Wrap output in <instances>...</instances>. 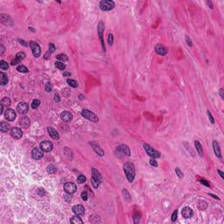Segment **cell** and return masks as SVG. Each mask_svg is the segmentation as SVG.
<instances>
[{"instance_id":"cell-41","label":"cell","mask_w":224,"mask_h":224,"mask_svg":"<svg viewBox=\"0 0 224 224\" xmlns=\"http://www.w3.org/2000/svg\"><path fill=\"white\" fill-rule=\"evenodd\" d=\"M175 172H176V174L178 175L179 178L182 179L183 177H184V174H183V172H181L180 169H179V167H176V168H175Z\"/></svg>"},{"instance_id":"cell-24","label":"cell","mask_w":224,"mask_h":224,"mask_svg":"<svg viewBox=\"0 0 224 224\" xmlns=\"http://www.w3.org/2000/svg\"><path fill=\"white\" fill-rule=\"evenodd\" d=\"M9 129H10V125H9L8 123H6V122L0 123V131H1V132H3V133L7 132V131H9Z\"/></svg>"},{"instance_id":"cell-35","label":"cell","mask_w":224,"mask_h":224,"mask_svg":"<svg viewBox=\"0 0 224 224\" xmlns=\"http://www.w3.org/2000/svg\"><path fill=\"white\" fill-rule=\"evenodd\" d=\"M17 70L18 71V72L20 73H28V68H26V67H25V66L23 65H19L17 67Z\"/></svg>"},{"instance_id":"cell-8","label":"cell","mask_w":224,"mask_h":224,"mask_svg":"<svg viewBox=\"0 0 224 224\" xmlns=\"http://www.w3.org/2000/svg\"><path fill=\"white\" fill-rule=\"evenodd\" d=\"M28 109H29L28 104L24 102H19L17 106V111L20 114V115H26V114L28 112Z\"/></svg>"},{"instance_id":"cell-26","label":"cell","mask_w":224,"mask_h":224,"mask_svg":"<svg viewBox=\"0 0 224 224\" xmlns=\"http://www.w3.org/2000/svg\"><path fill=\"white\" fill-rule=\"evenodd\" d=\"M92 177H94L95 179H98V180H100L102 182V175H101L100 172L98 170H96V168L92 169Z\"/></svg>"},{"instance_id":"cell-20","label":"cell","mask_w":224,"mask_h":224,"mask_svg":"<svg viewBox=\"0 0 224 224\" xmlns=\"http://www.w3.org/2000/svg\"><path fill=\"white\" fill-rule=\"evenodd\" d=\"M47 131H48V134H49V136H50L51 137H52L53 139L54 140H59L60 138V135L59 133H58V131L55 130V129H54L53 127L49 126L47 128Z\"/></svg>"},{"instance_id":"cell-15","label":"cell","mask_w":224,"mask_h":224,"mask_svg":"<svg viewBox=\"0 0 224 224\" xmlns=\"http://www.w3.org/2000/svg\"><path fill=\"white\" fill-rule=\"evenodd\" d=\"M72 210H73V212H74V215L77 216L83 215L85 213V208L83 206H81V205H75V206H74V207H72Z\"/></svg>"},{"instance_id":"cell-37","label":"cell","mask_w":224,"mask_h":224,"mask_svg":"<svg viewBox=\"0 0 224 224\" xmlns=\"http://www.w3.org/2000/svg\"><path fill=\"white\" fill-rule=\"evenodd\" d=\"M0 68H1V70H7L9 68V64L6 61H0Z\"/></svg>"},{"instance_id":"cell-25","label":"cell","mask_w":224,"mask_h":224,"mask_svg":"<svg viewBox=\"0 0 224 224\" xmlns=\"http://www.w3.org/2000/svg\"><path fill=\"white\" fill-rule=\"evenodd\" d=\"M0 76H1V79H0V83L1 85H6L8 83V76L5 73L1 72L0 73Z\"/></svg>"},{"instance_id":"cell-6","label":"cell","mask_w":224,"mask_h":224,"mask_svg":"<svg viewBox=\"0 0 224 224\" xmlns=\"http://www.w3.org/2000/svg\"><path fill=\"white\" fill-rule=\"evenodd\" d=\"M103 31H104V24L103 22L100 21L97 25V32H98V35H99V38H100L101 40V45H102V51L105 52V46H104V41H103V39H102V35H103Z\"/></svg>"},{"instance_id":"cell-39","label":"cell","mask_w":224,"mask_h":224,"mask_svg":"<svg viewBox=\"0 0 224 224\" xmlns=\"http://www.w3.org/2000/svg\"><path fill=\"white\" fill-rule=\"evenodd\" d=\"M39 105H40V101L38 100V99H35V100H33V102H32V108H33V109H38Z\"/></svg>"},{"instance_id":"cell-52","label":"cell","mask_w":224,"mask_h":224,"mask_svg":"<svg viewBox=\"0 0 224 224\" xmlns=\"http://www.w3.org/2000/svg\"><path fill=\"white\" fill-rule=\"evenodd\" d=\"M38 194H39L40 196H44L45 194H46V193H45V190H44L43 188H39V191H38Z\"/></svg>"},{"instance_id":"cell-11","label":"cell","mask_w":224,"mask_h":224,"mask_svg":"<svg viewBox=\"0 0 224 224\" xmlns=\"http://www.w3.org/2000/svg\"><path fill=\"white\" fill-rule=\"evenodd\" d=\"M10 134H11V136L13 138H15V139H19V138L22 137V136H23V131H21V129L18 128V127H14V128L11 129Z\"/></svg>"},{"instance_id":"cell-30","label":"cell","mask_w":224,"mask_h":224,"mask_svg":"<svg viewBox=\"0 0 224 224\" xmlns=\"http://www.w3.org/2000/svg\"><path fill=\"white\" fill-rule=\"evenodd\" d=\"M11 99L9 97H4L2 99V101H1V104L4 105V106H6V107H9L10 105H11Z\"/></svg>"},{"instance_id":"cell-28","label":"cell","mask_w":224,"mask_h":224,"mask_svg":"<svg viewBox=\"0 0 224 224\" xmlns=\"http://www.w3.org/2000/svg\"><path fill=\"white\" fill-rule=\"evenodd\" d=\"M46 170H47V172L50 174H53V173H55L57 171V168L56 166H55L54 164H51V165H49L47 166V168H46Z\"/></svg>"},{"instance_id":"cell-59","label":"cell","mask_w":224,"mask_h":224,"mask_svg":"<svg viewBox=\"0 0 224 224\" xmlns=\"http://www.w3.org/2000/svg\"><path fill=\"white\" fill-rule=\"evenodd\" d=\"M217 172H218V173L220 174V176L222 177V179H224V173L223 172H222L221 170H217Z\"/></svg>"},{"instance_id":"cell-33","label":"cell","mask_w":224,"mask_h":224,"mask_svg":"<svg viewBox=\"0 0 224 224\" xmlns=\"http://www.w3.org/2000/svg\"><path fill=\"white\" fill-rule=\"evenodd\" d=\"M67 82L68 83V85H69L70 87L72 88H77L78 87V83H77V81L74 80H72V79H68L67 80Z\"/></svg>"},{"instance_id":"cell-50","label":"cell","mask_w":224,"mask_h":224,"mask_svg":"<svg viewBox=\"0 0 224 224\" xmlns=\"http://www.w3.org/2000/svg\"><path fill=\"white\" fill-rule=\"evenodd\" d=\"M200 183H201V184L205 185L206 187H210V184L208 183V181L206 180V179H200Z\"/></svg>"},{"instance_id":"cell-56","label":"cell","mask_w":224,"mask_h":224,"mask_svg":"<svg viewBox=\"0 0 224 224\" xmlns=\"http://www.w3.org/2000/svg\"><path fill=\"white\" fill-rule=\"evenodd\" d=\"M220 96H221V98L222 99H224V91H223V89H220Z\"/></svg>"},{"instance_id":"cell-2","label":"cell","mask_w":224,"mask_h":224,"mask_svg":"<svg viewBox=\"0 0 224 224\" xmlns=\"http://www.w3.org/2000/svg\"><path fill=\"white\" fill-rule=\"evenodd\" d=\"M81 116H82L84 118L89 120V121H91V122L97 123L98 121H99V118H98L97 116L94 113V112L89 110V109H82V111H81Z\"/></svg>"},{"instance_id":"cell-63","label":"cell","mask_w":224,"mask_h":224,"mask_svg":"<svg viewBox=\"0 0 224 224\" xmlns=\"http://www.w3.org/2000/svg\"><path fill=\"white\" fill-rule=\"evenodd\" d=\"M29 29H30L31 31H33V32H35V30H33V27H29Z\"/></svg>"},{"instance_id":"cell-60","label":"cell","mask_w":224,"mask_h":224,"mask_svg":"<svg viewBox=\"0 0 224 224\" xmlns=\"http://www.w3.org/2000/svg\"><path fill=\"white\" fill-rule=\"evenodd\" d=\"M209 194V195H210V196H212L213 198L216 199V200H220V199L218 198V197H217V196H216V195H215V194Z\"/></svg>"},{"instance_id":"cell-47","label":"cell","mask_w":224,"mask_h":224,"mask_svg":"<svg viewBox=\"0 0 224 224\" xmlns=\"http://www.w3.org/2000/svg\"><path fill=\"white\" fill-rule=\"evenodd\" d=\"M81 195V199H82L83 200H85V201H86V200H88V194H87V192H82Z\"/></svg>"},{"instance_id":"cell-22","label":"cell","mask_w":224,"mask_h":224,"mask_svg":"<svg viewBox=\"0 0 224 224\" xmlns=\"http://www.w3.org/2000/svg\"><path fill=\"white\" fill-rule=\"evenodd\" d=\"M90 144H91V146H92V148L94 149V151L97 153L99 156H101V157H102L103 155H104V152L102 151V149H101L100 148V146L98 145V144H96V143H90Z\"/></svg>"},{"instance_id":"cell-29","label":"cell","mask_w":224,"mask_h":224,"mask_svg":"<svg viewBox=\"0 0 224 224\" xmlns=\"http://www.w3.org/2000/svg\"><path fill=\"white\" fill-rule=\"evenodd\" d=\"M198 207L200 210H205L207 207V203L205 200H200L198 203Z\"/></svg>"},{"instance_id":"cell-61","label":"cell","mask_w":224,"mask_h":224,"mask_svg":"<svg viewBox=\"0 0 224 224\" xmlns=\"http://www.w3.org/2000/svg\"><path fill=\"white\" fill-rule=\"evenodd\" d=\"M63 75L64 76H70L71 75V74H70V73H68V72H65V73H63Z\"/></svg>"},{"instance_id":"cell-49","label":"cell","mask_w":224,"mask_h":224,"mask_svg":"<svg viewBox=\"0 0 224 224\" xmlns=\"http://www.w3.org/2000/svg\"><path fill=\"white\" fill-rule=\"evenodd\" d=\"M139 222H140V215L136 214L135 215H134V222L135 223H138Z\"/></svg>"},{"instance_id":"cell-54","label":"cell","mask_w":224,"mask_h":224,"mask_svg":"<svg viewBox=\"0 0 224 224\" xmlns=\"http://www.w3.org/2000/svg\"><path fill=\"white\" fill-rule=\"evenodd\" d=\"M54 101L57 102H59L60 101H61V97H60V96L58 95V94H55L54 95Z\"/></svg>"},{"instance_id":"cell-16","label":"cell","mask_w":224,"mask_h":224,"mask_svg":"<svg viewBox=\"0 0 224 224\" xmlns=\"http://www.w3.org/2000/svg\"><path fill=\"white\" fill-rule=\"evenodd\" d=\"M0 20L2 22L3 24L5 25V26H12L13 25V21L11 18L10 16H7L6 14L2 13L1 16H0Z\"/></svg>"},{"instance_id":"cell-21","label":"cell","mask_w":224,"mask_h":224,"mask_svg":"<svg viewBox=\"0 0 224 224\" xmlns=\"http://www.w3.org/2000/svg\"><path fill=\"white\" fill-rule=\"evenodd\" d=\"M213 148H214V152H215V154L216 155V157L218 158H221L222 157V154H221V149L220 146H219V144L216 140H214L213 141Z\"/></svg>"},{"instance_id":"cell-42","label":"cell","mask_w":224,"mask_h":224,"mask_svg":"<svg viewBox=\"0 0 224 224\" xmlns=\"http://www.w3.org/2000/svg\"><path fill=\"white\" fill-rule=\"evenodd\" d=\"M113 40H114V37L112 33H109V36H108V43H109V46H112L113 44Z\"/></svg>"},{"instance_id":"cell-7","label":"cell","mask_w":224,"mask_h":224,"mask_svg":"<svg viewBox=\"0 0 224 224\" xmlns=\"http://www.w3.org/2000/svg\"><path fill=\"white\" fill-rule=\"evenodd\" d=\"M76 190H77V187H76V185L74 184V183L68 182L64 185V191H65L68 194H74L76 192Z\"/></svg>"},{"instance_id":"cell-45","label":"cell","mask_w":224,"mask_h":224,"mask_svg":"<svg viewBox=\"0 0 224 224\" xmlns=\"http://www.w3.org/2000/svg\"><path fill=\"white\" fill-rule=\"evenodd\" d=\"M177 216H178V211L175 210L172 215V222H175L177 220Z\"/></svg>"},{"instance_id":"cell-58","label":"cell","mask_w":224,"mask_h":224,"mask_svg":"<svg viewBox=\"0 0 224 224\" xmlns=\"http://www.w3.org/2000/svg\"><path fill=\"white\" fill-rule=\"evenodd\" d=\"M207 4L208 5L209 7H210V9H213L214 6H213V4H212L211 1H207Z\"/></svg>"},{"instance_id":"cell-1","label":"cell","mask_w":224,"mask_h":224,"mask_svg":"<svg viewBox=\"0 0 224 224\" xmlns=\"http://www.w3.org/2000/svg\"><path fill=\"white\" fill-rule=\"evenodd\" d=\"M124 172L126 175V178L130 183H132L136 176V170L135 166L132 163L126 162L124 165Z\"/></svg>"},{"instance_id":"cell-4","label":"cell","mask_w":224,"mask_h":224,"mask_svg":"<svg viewBox=\"0 0 224 224\" xmlns=\"http://www.w3.org/2000/svg\"><path fill=\"white\" fill-rule=\"evenodd\" d=\"M144 151L146 152V153H147L149 156L152 157V158H153V159H158V158L160 157V153H159L158 151L154 150V149L152 148L150 144H144Z\"/></svg>"},{"instance_id":"cell-31","label":"cell","mask_w":224,"mask_h":224,"mask_svg":"<svg viewBox=\"0 0 224 224\" xmlns=\"http://www.w3.org/2000/svg\"><path fill=\"white\" fill-rule=\"evenodd\" d=\"M123 195H124V199L127 200V201H131V197L130 193L128 192V190L126 189H123Z\"/></svg>"},{"instance_id":"cell-27","label":"cell","mask_w":224,"mask_h":224,"mask_svg":"<svg viewBox=\"0 0 224 224\" xmlns=\"http://www.w3.org/2000/svg\"><path fill=\"white\" fill-rule=\"evenodd\" d=\"M194 144H195L196 150H197V152H198L199 155H200V157H203V148H202V146H201V144H200V143L198 141V140H196Z\"/></svg>"},{"instance_id":"cell-13","label":"cell","mask_w":224,"mask_h":224,"mask_svg":"<svg viewBox=\"0 0 224 224\" xmlns=\"http://www.w3.org/2000/svg\"><path fill=\"white\" fill-rule=\"evenodd\" d=\"M16 112L14 111V109H7L5 110V113H4V117L5 119H7V121H13V120L16 118Z\"/></svg>"},{"instance_id":"cell-43","label":"cell","mask_w":224,"mask_h":224,"mask_svg":"<svg viewBox=\"0 0 224 224\" xmlns=\"http://www.w3.org/2000/svg\"><path fill=\"white\" fill-rule=\"evenodd\" d=\"M55 49H56V48H55V46L53 43H50L48 45V51H49L51 54H53V53L54 52Z\"/></svg>"},{"instance_id":"cell-19","label":"cell","mask_w":224,"mask_h":224,"mask_svg":"<svg viewBox=\"0 0 224 224\" xmlns=\"http://www.w3.org/2000/svg\"><path fill=\"white\" fill-rule=\"evenodd\" d=\"M181 215H182V216L184 218L188 219V218H191L192 216L194 215V212H193L192 208H190L188 207H185L182 209V211H181Z\"/></svg>"},{"instance_id":"cell-9","label":"cell","mask_w":224,"mask_h":224,"mask_svg":"<svg viewBox=\"0 0 224 224\" xmlns=\"http://www.w3.org/2000/svg\"><path fill=\"white\" fill-rule=\"evenodd\" d=\"M25 58H26V54H25L24 52H18L17 54H16L15 58L11 61V65L15 66V65H17V64L20 63Z\"/></svg>"},{"instance_id":"cell-55","label":"cell","mask_w":224,"mask_h":224,"mask_svg":"<svg viewBox=\"0 0 224 224\" xmlns=\"http://www.w3.org/2000/svg\"><path fill=\"white\" fill-rule=\"evenodd\" d=\"M18 41H19V43L22 44L23 46H28V44L26 43V41H25V40H23V39H18Z\"/></svg>"},{"instance_id":"cell-5","label":"cell","mask_w":224,"mask_h":224,"mask_svg":"<svg viewBox=\"0 0 224 224\" xmlns=\"http://www.w3.org/2000/svg\"><path fill=\"white\" fill-rule=\"evenodd\" d=\"M29 46H30L31 49H32L33 56L36 57V58H39L40 56V54H41V48H40L39 44L34 41H30Z\"/></svg>"},{"instance_id":"cell-12","label":"cell","mask_w":224,"mask_h":224,"mask_svg":"<svg viewBox=\"0 0 224 224\" xmlns=\"http://www.w3.org/2000/svg\"><path fill=\"white\" fill-rule=\"evenodd\" d=\"M155 52H156L159 55L164 56V55H166L168 54V49L165 47V46H164L163 45L158 44V45L155 46Z\"/></svg>"},{"instance_id":"cell-51","label":"cell","mask_w":224,"mask_h":224,"mask_svg":"<svg viewBox=\"0 0 224 224\" xmlns=\"http://www.w3.org/2000/svg\"><path fill=\"white\" fill-rule=\"evenodd\" d=\"M0 50H1V51H0V55L2 56V55L4 54V50H5V47L4 46V45H3V44H1V45H0Z\"/></svg>"},{"instance_id":"cell-53","label":"cell","mask_w":224,"mask_h":224,"mask_svg":"<svg viewBox=\"0 0 224 224\" xmlns=\"http://www.w3.org/2000/svg\"><path fill=\"white\" fill-rule=\"evenodd\" d=\"M186 40H187V45L189 46H193V44H192V41H191V39H190V38L188 37V36H186Z\"/></svg>"},{"instance_id":"cell-10","label":"cell","mask_w":224,"mask_h":224,"mask_svg":"<svg viewBox=\"0 0 224 224\" xmlns=\"http://www.w3.org/2000/svg\"><path fill=\"white\" fill-rule=\"evenodd\" d=\"M39 147H40V149H41L43 152H49L53 150L54 145H53L52 142H50V141H42L41 143L39 144Z\"/></svg>"},{"instance_id":"cell-44","label":"cell","mask_w":224,"mask_h":224,"mask_svg":"<svg viewBox=\"0 0 224 224\" xmlns=\"http://www.w3.org/2000/svg\"><path fill=\"white\" fill-rule=\"evenodd\" d=\"M45 89H46V92H51L53 90V85L51 84L50 82H48L46 84V87H45Z\"/></svg>"},{"instance_id":"cell-18","label":"cell","mask_w":224,"mask_h":224,"mask_svg":"<svg viewBox=\"0 0 224 224\" xmlns=\"http://www.w3.org/2000/svg\"><path fill=\"white\" fill-rule=\"evenodd\" d=\"M61 118L62 121L66 123H69L72 121L73 119V115L70 113L69 111H63L62 113L61 114Z\"/></svg>"},{"instance_id":"cell-38","label":"cell","mask_w":224,"mask_h":224,"mask_svg":"<svg viewBox=\"0 0 224 224\" xmlns=\"http://www.w3.org/2000/svg\"><path fill=\"white\" fill-rule=\"evenodd\" d=\"M91 183H92V185H93V187H95V188H97V187L100 186L101 181L98 180V179H95L94 177H92L91 178Z\"/></svg>"},{"instance_id":"cell-3","label":"cell","mask_w":224,"mask_h":224,"mask_svg":"<svg viewBox=\"0 0 224 224\" xmlns=\"http://www.w3.org/2000/svg\"><path fill=\"white\" fill-rule=\"evenodd\" d=\"M100 8L102 11H111L112 9L115 7V2L114 1H110V0H103L100 2Z\"/></svg>"},{"instance_id":"cell-57","label":"cell","mask_w":224,"mask_h":224,"mask_svg":"<svg viewBox=\"0 0 224 224\" xmlns=\"http://www.w3.org/2000/svg\"><path fill=\"white\" fill-rule=\"evenodd\" d=\"M50 54H51V53L49 52V51H47V52H46V54H45V56H44V58H45V59H46H46H48V58L50 57Z\"/></svg>"},{"instance_id":"cell-40","label":"cell","mask_w":224,"mask_h":224,"mask_svg":"<svg viewBox=\"0 0 224 224\" xmlns=\"http://www.w3.org/2000/svg\"><path fill=\"white\" fill-rule=\"evenodd\" d=\"M85 181H86V177H85L84 175H82V174L79 175L78 178H77V182H78L79 184H82Z\"/></svg>"},{"instance_id":"cell-14","label":"cell","mask_w":224,"mask_h":224,"mask_svg":"<svg viewBox=\"0 0 224 224\" xmlns=\"http://www.w3.org/2000/svg\"><path fill=\"white\" fill-rule=\"evenodd\" d=\"M116 152H119L120 154H124L126 155V156H131V151L128 146L125 145V144H122V145H119L116 148Z\"/></svg>"},{"instance_id":"cell-32","label":"cell","mask_w":224,"mask_h":224,"mask_svg":"<svg viewBox=\"0 0 224 224\" xmlns=\"http://www.w3.org/2000/svg\"><path fill=\"white\" fill-rule=\"evenodd\" d=\"M57 60H59V61H61V62H64V61H67L68 60V56L66 54H58L56 56Z\"/></svg>"},{"instance_id":"cell-23","label":"cell","mask_w":224,"mask_h":224,"mask_svg":"<svg viewBox=\"0 0 224 224\" xmlns=\"http://www.w3.org/2000/svg\"><path fill=\"white\" fill-rule=\"evenodd\" d=\"M30 119H29L27 116H24L23 118H21V120H20L19 122V124L20 126L22 127V128H28L29 126H30Z\"/></svg>"},{"instance_id":"cell-36","label":"cell","mask_w":224,"mask_h":224,"mask_svg":"<svg viewBox=\"0 0 224 224\" xmlns=\"http://www.w3.org/2000/svg\"><path fill=\"white\" fill-rule=\"evenodd\" d=\"M54 65H55V67H56L57 68H59L60 70H64L66 68V65L63 62H61V61H56Z\"/></svg>"},{"instance_id":"cell-46","label":"cell","mask_w":224,"mask_h":224,"mask_svg":"<svg viewBox=\"0 0 224 224\" xmlns=\"http://www.w3.org/2000/svg\"><path fill=\"white\" fill-rule=\"evenodd\" d=\"M150 164L152 165V166H154V167H157V166H158V163H157V161L155 160V159H150Z\"/></svg>"},{"instance_id":"cell-34","label":"cell","mask_w":224,"mask_h":224,"mask_svg":"<svg viewBox=\"0 0 224 224\" xmlns=\"http://www.w3.org/2000/svg\"><path fill=\"white\" fill-rule=\"evenodd\" d=\"M70 222H71V223H76V224L77 223H80V224L83 223L82 220H81L80 217H77V215H76L75 217L71 218V219H70Z\"/></svg>"},{"instance_id":"cell-17","label":"cell","mask_w":224,"mask_h":224,"mask_svg":"<svg viewBox=\"0 0 224 224\" xmlns=\"http://www.w3.org/2000/svg\"><path fill=\"white\" fill-rule=\"evenodd\" d=\"M43 151L40 149L38 148H34L32 150V157H33V159H36V160H39V159H42L43 158Z\"/></svg>"},{"instance_id":"cell-48","label":"cell","mask_w":224,"mask_h":224,"mask_svg":"<svg viewBox=\"0 0 224 224\" xmlns=\"http://www.w3.org/2000/svg\"><path fill=\"white\" fill-rule=\"evenodd\" d=\"M207 116H208V118H209V120H210V122H211L212 124H215V120H214L213 116H212V114L210 113V111L209 110H207Z\"/></svg>"},{"instance_id":"cell-62","label":"cell","mask_w":224,"mask_h":224,"mask_svg":"<svg viewBox=\"0 0 224 224\" xmlns=\"http://www.w3.org/2000/svg\"><path fill=\"white\" fill-rule=\"evenodd\" d=\"M79 97H80V99H81V100H83V99H84V98H85L84 96H82V95H80V96H79Z\"/></svg>"}]
</instances>
